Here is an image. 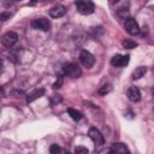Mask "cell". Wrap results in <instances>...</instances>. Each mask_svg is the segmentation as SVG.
<instances>
[{
	"label": "cell",
	"instance_id": "ffe728a7",
	"mask_svg": "<svg viewBox=\"0 0 154 154\" xmlns=\"http://www.w3.org/2000/svg\"><path fill=\"white\" fill-rule=\"evenodd\" d=\"M49 152H51L52 154H55V153L61 152V148H60L58 144H52V146H51V148H49Z\"/></svg>",
	"mask_w": 154,
	"mask_h": 154
},
{
	"label": "cell",
	"instance_id": "7402d4cb",
	"mask_svg": "<svg viewBox=\"0 0 154 154\" xmlns=\"http://www.w3.org/2000/svg\"><path fill=\"white\" fill-rule=\"evenodd\" d=\"M4 72V61L0 59V75Z\"/></svg>",
	"mask_w": 154,
	"mask_h": 154
},
{
	"label": "cell",
	"instance_id": "44dd1931",
	"mask_svg": "<svg viewBox=\"0 0 154 154\" xmlns=\"http://www.w3.org/2000/svg\"><path fill=\"white\" fill-rule=\"evenodd\" d=\"M10 18V13H7V12H4V13H0V20H2V22H5V20H7Z\"/></svg>",
	"mask_w": 154,
	"mask_h": 154
},
{
	"label": "cell",
	"instance_id": "30bf717a",
	"mask_svg": "<svg viewBox=\"0 0 154 154\" xmlns=\"http://www.w3.org/2000/svg\"><path fill=\"white\" fill-rule=\"evenodd\" d=\"M126 95H128V99L130 101H132V102H137L141 99V93H140L138 88H136V87L129 88L128 91H126Z\"/></svg>",
	"mask_w": 154,
	"mask_h": 154
},
{
	"label": "cell",
	"instance_id": "5b68a950",
	"mask_svg": "<svg viewBox=\"0 0 154 154\" xmlns=\"http://www.w3.org/2000/svg\"><path fill=\"white\" fill-rule=\"evenodd\" d=\"M18 41V35H17V32H14V31H7L6 34H4L2 35V37H1V42H2V45L5 46V47H12L13 45H16V42Z\"/></svg>",
	"mask_w": 154,
	"mask_h": 154
},
{
	"label": "cell",
	"instance_id": "e0dca14e",
	"mask_svg": "<svg viewBox=\"0 0 154 154\" xmlns=\"http://www.w3.org/2000/svg\"><path fill=\"white\" fill-rule=\"evenodd\" d=\"M128 14H129V11H128V8L126 7H122V8H119L118 10V16L119 17H122V18H128Z\"/></svg>",
	"mask_w": 154,
	"mask_h": 154
},
{
	"label": "cell",
	"instance_id": "52a82bcc",
	"mask_svg": "<svg viewBox=\"0 0 154 154\" xmlns=\"http://www.w3.org/2000/svg\"><path fill=\"white\" fill-rule=\"evenodd\" d=\"M88 135H89V137L93 140V142L96 146H102L103 144V142H105L103 136H102V134L96 128H90L89 131H88Z\"/></svg>",
	"mask_w": 154,
	"mask_h": 154
},
{
	"label": "cell",
	"instance_id": "5bb4252c",
	"mask_svg": "<svg viewBox=\"0 0 154 154\" xmlns=\"http://www.w3.org/2000/svg\"><path fill=\"white\" fill-rule=\"evenodd\" d=\"M122 45H123V47L126 48V49H132V48H135V47L138 46V43H137L136 41L131 40V38H125V40L122 42Z\"/></svg>",
	"mask_w": 154,
	"mask_h": 154
},
{
	"label": "cell",
	"instance_id": "9c48e42d",
	"mask_svg": "<svg viewBox=\"0 0 154 154\" xmlns=\"http://www.w3.org/2000/svg\"><path fill=\"white\" fill-rule=\"evenodd\" d=\"M65 13H66V8L63 5H57L49 10V16L52 18H60L65 16Z\"/></svg>",
	"mask_w": 154,
	"mask_h": 154
},
{
	"label": "cell",
	"instance_id": "8fae6325",
	"mask_svg": "<svg viewBox=\"0 0 154 154\" xmlns=\"http://www.w3.org/2000/svg\"><path fill=\"white\" fill-rule=\"evenodd\" d=\"M43 94H45V89H43V88L35 89L34 91H31V93H30V94L26 96V102H32V101H35L36 99L41 97Z\"/></svg>",
	"mask_w": 154,
	"mask_h": 154
},
{
	"label": "cell",
	"instance_id": "ba28073f",
	"mask_svg": "<svg viewBox=\"0 0 154 154\" xmlns=\"http://www.w3.org/2000/svg\"><path fill=\"white\" fill-rule=\"evenodd\" d=\"M130 60V57L126 54V55H120V54H116L112 59H111V65L112 66H116V67H122V66H125L128 65Z\"/></svg>",
	"mask_w": 154,
	"mask_h": 154
},
{
	"label": "cell",
	"instance_id": "3957f363",
	"mask_svg": "<svg viewBox=\"0 0 154 154\" xmlns=\"http://www.w3.org/2000/svg\"><path fill=\"white\" fill-rule=\"evenodd\" d=\"M79 61L82 63V65H83L84 67L90 69V67L94 65V63H95V58H94V55H93L90 52L83 49V51H81V53H79Z\"/></svg>",
	"mask_w": 154,
	"mask_h": 154
},
{
	"label": "cell",
	"instance_id": "2e32d148",
	"mask_svg": "<svg viewBox=\"0 0 154 154\" xmlns=\"http://www.w3.org/2000/svg\"><path fill=\"white\" fill-rule=\"evenodd\" d=\"M111 91V85L109 84H103V85H101L100 88H99V90H97V93L100 94V95H106V94H108Z\"/></svg>",
	"mask_w": 154,
	"mask_h": 154
},
{
	"label": "cell",
	"instance_id": "8992f818",
	"mask_svg": "<svg viewBox=\"0 0 154 154\" xmlns=\"http://www.w3.org/2000/svg\"><path fill=\"white\" fill-rule=\"evenodd\" d=\"M124 28H125L126 32L130 35H137L140 32V26L134 18H126L125 23H124Z\"/></svg>",
	"mask_w": 154,
	"mask_h": 154
},
{
	"label": "cell",
	"instance_id": "6da1fadb",
	"mask_svg": "<svg viewBox=\"0 0 154 154\" xmlns=\"http://www.w3.org/2000/svg\"><path fill=\"white\" fill-rule=\"evenodd\" d=\"M75 6L81 14H90L95 10V6L90 0H76Z\"/></svg>",
	"mask_w": 154,
	"mask_h": 154
},
{
	"label": "cell",
	"instance_id": "7a4b0ae2",
	"mask_svg": "<svg viewBox=\"0 0 154 154\" xmlns=\"http://www.w3.org/2000/svg\"><path fill=\"white\" fill-rule=\"evenodd\" d=\"M64 73L70 78H78L82 73L81 67L75 63H67L64 65Z\"/></svg>",
	"mask_w": 154,
	"mask_h": 154
},
{
	"label": "cell",
	"instance_id": "7c38bea8",
	"mask_svg": "<svg viewBox=\"0 0 154 154\" xmlns=\"http://www.w3.org/2000/svg\"><path fill=\"white\" fill-rule=\"evenodd\" d=\"M111 152H112V153H129V149H128V147H126L124 143L118 142V143H114V144L112 146Z\"/></svg>",
	"mask_w": 154,
	"mask_h": 154
},
{
	"label": "cell",
	"instance_id": "277c9868",
	"mask_svg": "<svg viewBox=\"0 0 154 154\" xmlns=\"http://www.w3.org/2000/svg\"><path fill=\"white\" fill-rule=\"evenodd\" d=\"M31 28L32 29H36V30H41V31H48L49 28H51V23L48 19L46 18H37V19H34L31 23H30Z\"/></svg>",
	"mask_w": 154,
	"mask_h": 154
},
{
	"label": "cell",
	"instance_id": "ac0fdd59",
	"mask_svg": "<svg viewBox=\"0 0 154 154\" xmlns=\"http://www.w3.org/2000/svg\"><path fill=\"white\" fill-rule=\"evenodd\" d=\"M88 148H85V147H82V146H78V147H76L75 148V153L76 154H88Z\"/></svg>",
	"mask_w": 154,
	"mask_h": 154
},
{
	"label": "cell",
	"instance_id": "4fadbf2b",
	"mask_svg": "<svg viewBox=\"0 0 154 154\" xmlns=\"http://www.w3.org/2000/svg\"><path fill=\"white\" fill-rule=\"evenodd\" d=\"M147 72V67L146 66H138L135 69V71L132 72V79H140L141 77L144 76V73Z\"/></svg>",
	"mask_w": 154,
	"mask_h": 154
},
{
	"label": "cell",
	"instance_id": "603a6c76",
	"mask_svg": "<svg viewBox=\"0 0 154 154\" xmlns=\"http://www.w3.org/2000/svg\"><path fill=\"white\" fill-rule=\"evenodd\" d=\"M111 1H112V2H113V4H114V2H118V1H119V0H111Z\"/></svg>",
	"mask_w": 154,
	"mask_h": 154
},
{
	"label": "cell",
	"instance_id": "9a60e30c",
	"mask_svg": "<svg viewBox=\"0 0 154 154\" xmlns=\"http://www.w3.org/2000/svg\"><path fill=\"white\" fill-rule=\"evenodd\" d=\"M67 113L70 114V117H71L73 120H79V119H82V117H83L79 111L73 109V108H67Z\"/></svg>",
	"mask_w": 154,
	"mask_h": 154
},
{
	"label": "cell",
	"instance_id": "d6986e66",
	"mask_svg": "<svg viewBox=\"0 0 154 154\" xmlns=\"http://www.w3.org/2000/svg\"><path fill=\"white\" fill-rule=\"evenodd\" d=\"M61 84H63V76H59L58 77V79L54 82V84H53V89H59L60 87H61Z\"/></svg>",
	"mask_w": 154,
	"mask_h": 154
}]
</instances>
